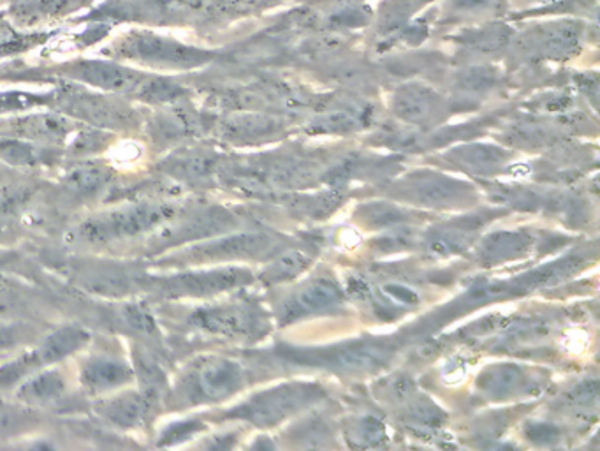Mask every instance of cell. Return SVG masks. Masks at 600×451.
<instances>
[{
  "mask_svg": "<svg viewBox=\"0 0 600 451\" xmlns=\"http://www.w3.org/2000/svg\"><path fill=\"white\" fill-rule=\"evenodd\" d=\"M173 215H175V209L164 203L130 205L127 209L113 210L85 221L76 229V237L88 243L125 240V238L138 237L141 233L152 231L167 220H172Z\"/></svg>",
  "mask_w": 600,
  "mask_h": 451,
  "instance_id": "6da1fadb",
  "label": "cell"
},
{
  "mask_svg": "<svg viewBox=\"0 0 600 451\" xmlns=\"http://www.w3.org/2000/svg\"><path fill=\"white\" fill-rule=\"evenodd\" d=\"M127 52L135 55V59L152 62V64L192 65L201 61V57L195 50L182 47L175 41L153 38V36H138L129 39Z\"/></svg>",
  "mask_w": 600,
  "mask_h": 451,
  "instance_id": "7a4b0ae2",
  "label": "cell"
},
{
  "mask_svg": "<svg viewBox=\"0 0 600 451\" xmlns=\"http://www.w3.org/2000/svg\"><path fill=\"white\" fill-rule=\"evenodd\" d=\"M88 342V334L76 326H65L61 330L53 331L51 336L42 340L39 348L30 351L36 367L50 365V363L61 362L71 354L76 353Z\"/></svg>",
  "mask_w": 600,
  "mask_h": 451,
  "instance_id": "3957f363",
  "label": "cell"
},
{
  "mask_svg": "<svg viewBox=\"0 0 600 451\" xmlns=\"http://www.w3.org/2000/svg\"><path fill=\"white\" fill-rule=\"evenodd\" d=\"M99 414L111 425L122 428H135L143 424L148 413V397L135 391L121 393L102 400L98 405Z\"/></svg>",
  "mask_w": 600,
  "mask_h": 451,
  "instance_id": "277c9868",
  "label": "cell"
},
{
  "mask_svg": "<svg viewBox=\"0 0 600 451\" xmlns=\"http://www.w3.org/2000/svg\"><path fill=\"white\" fill-rule=\"evenodd\" d=\"M133 371L127 363L113 359H93L85 363L82 379L92 391L115 390L130 381Z\"/></svg>",
  "mask_w": 600,
  "mask_h": 451,
  "instance_id": "5b68a950",
  "label": "cell"
},
{
  "mask_svg": "<svg viewBox=\"0 0 600 451\" xmlns=\"http://www.w3.org/2000/svg\"><path fill=\"white\" fill-rule=\"evenodd\" d=\"M76 75L88 84L108 90H133L141 85V76L107 62H85L76 67Z\"/></svg>",
  "mask_w": 600,
  "mask_h": 451,
  "instance_id": "8992f818",
  "label": "cell"
},
{
  "mask_svg": "<svg viewBox=\"0 0 600 451\" xmlns=\"http://www.w3.org/2000/svg\"><path fill=\"white\" fill-rule=\"evenodd\" d=\"M196 383H198L199 391L210 399L226 397L238 387L240 371L233 363H210L199 371Z\"/></svg>",
  "mask_w": 600,
  "mask_h": 451,
  "instance_id": "52a82bcc",
  "label": "cell"
},
{
  "mask_svg": "<svg viewBox=\"0 0 600 451\" xmlns=\"http://www.w3.org/2000/svg\"><path fill=\"white\" fill-rule=\"evenodd\" d=\"M70 124L59 116H30L14 124V135L25 136L36 141H59L70 135Z\"/></svg>",
  "mask_w": 600,
  "mask_h": 451,
  "instance_id": "ba28073f",
  "label": "cell"
},
{
  "mask_svg": "<svg viewBox=\"0 0 600 451\" xmlns=\"http://www.w3.org/2000/svg\"><path fill=\"white\" fill-rule=\"evenodd\" d=\"M65 391V381L62 374L50 371L34 376L20 387L18 397L28 404H47L59 399Z\"/></svg>",
  "mask_w": 600,
  "mask_h": 451,
  "instance_id": "9c48e42d",
  "label": "cell"
},
{
  "mask_svg": "<svg viewBox=\"0 0 600 451\" xmlns=\"http://www.w3.org/2000/svg\"><path fill=\"white\" fill-rule=\"evenodd\" d=\"M111 180V172L102 164H82L65 175L64 184L78 196H92Z\"/></svg>",
  "mask_w": 600,
  "mask_h": 451,
  "instance_id": "30bf717a",
  "label": "cell"
},
{
  "mask_svg": "<svg viewBox=\"0 0 600 451\" xmlns=\"http://www.w3.org/2000/svg\"><path fill=\"white\" fill-rule=\"evenodd\" d=\"M233 284L232 277L227 274H192L180 275L176 279L170 280V289L173 293L203 295L213 289L226 288Z\"/></svg>",
  "mask_w": 600,
  "mask_h": 451,
  "instance_id": "8fae6325",
  "label": "cell"
},
{
  "mask_svg": "<svg viewBox=\"0 0 600 451\" xmlns=\"http://www.w3.org/2000/svg\"><path fill=\"white\" fill-rule=\"evenodd\" d=\"M0 158L14 166H36V164L48 163L53 155L48 150L37 149L30 141H0Z\"/></svg>",
  "mask_w": 600,
  "mask_h": 451,
  "instance_id": "7c38bea8",
  "label": "cell"
},
{
  "mask_svg": "<svg viewBox=\"0 0 600 451\" xmlns=\"http://www.w3.org/2000/svg\"><path fill=\"white\" fill-rule=\"evenodd\" d=\"M33 424V414L13 405L0 404V438L20 433Z\"/></svg>",
  "mask_w": 600,
  "mask_h": 451,
  "instance_id": "4fadbf2b",
  "label": "cell"
},
{
  "mask_svg": "<svg viewBox=\"0 0 600 451\" xmlns=\"http://www.w3.org/2000/svg\"><path fill=\"white\" fill-rule=\"evenodd\" d=\"M337 297V289L329 286V284H315L312 288L307 289L305 293L301 295L300 303L301 308L317 309L333 302Z\"/></svg>",
  "mask_w": 600,
  "mask_h": 451,
  "instance_id": "5bb4252c",
  "label": "cell"
},
{
  "mask_svg": "<svg viewBox=\"0 0 600 451\" xmlns=\"http://www.w3.org/2000/svg\"><path fill=\"white\" fill-rule=\"evenodd\" d=\"M138 365L145 379V387H147V397L161 390L162 385H164V376H162L161 371L147 359L138 360Z\"/></svg>",
  "mask_w": 600,
  "mask_h": 451,
  "instance_id": "9a60e30c",
  "label": "cell"
},
{
  "mask_svg": "<svg viewBox=\"0 0 600 451\" xmlns=\"http://www.w3.org/2000/svg\"><path fill=\"white\" fill-rule=\"evenodd\" d=\"M25 200H27V192L22 189L2 192L0 195V223L11 217Z\"/></svg>",
  "mask_w": 600,
  "mask_h": 451,
  "instance_id": "2e32d148",
  "label": "cell"
},
{
  "mask_svg": "<svg viewBox=\"0 0 600 451\" xmlns=\"http://www.w3.org/2000/svg\"><path fill=\"white\" fill-rule=\"evenodd\" d=\"M27 336L25 326L22 325H0V351L13 348L20 344Z\"/></svg>",
  "mask_w": 600,
  "mask_h": 451,
  "instance_id": "e0dca14e",
  "label": "cell"
},
{
  "mask_svg": "<svg viewBox=\"0 0 600 451\" xmlns=\"http://www.w3.org/2000/svg\"><path fill=\"white\" fill-rule=\"evenodd\" d=\"M196 425L190 424V422H182V424L173 425V427L166 428L162 433V442L166 441L167 444H175L176 441H182V439L189 438L190 434H195Z\"/></svg>",
  "mask_w": 600,
  "mask_h": 451,
  "instance_id": "ac0fdd59",
  "label": "cell"
},
{
  "mask_svg": "<svg viewBox=\"0 0 600 451\" xmlns=\"http://www.w3.org/2000/svg\"><path fill=\"white\" fill-rule=\"evenodd\" d=\"M127 317L129 322L133 323V326H136L139 331H145V334H152L155 330L153 326V320L150 317L145 309L130 308L127 309Z\"/></svg>",
  "mask_w": 600,
  "mask_h": 451,
  "instance_id": "d6986e66",
  "label": "cell"
},
{
  "mask_svg": "<svg viewBox=\"0 0 600 451\" xmlns=\"http://www.w3.org/2000/svg\"><path fill=\"white\" fill-rule=\"evenodd\" d=\"M460 10L497 11L503 5V0H454Z\"/></svg>",
  "mask_w": 600,
  "mask_h": 451,
  "instance_id": "ffe728a7",
  "label": "cell"
},
{
  "mask_svg": "<svg viewBox=\"0 0 600 451\" xmlns=\"http://www.w3.org/2000/svg\"><path fill=\"white\" fill-rule=\"evenodd\" d=\"M162 2L178 10H204L210 4V0H162Z\"/></svg>",
  "mask_w": 600,
  "mask_h": 451,
  "instance_id": "44dd1931",
  "label": "cell"
}]
</instances>
